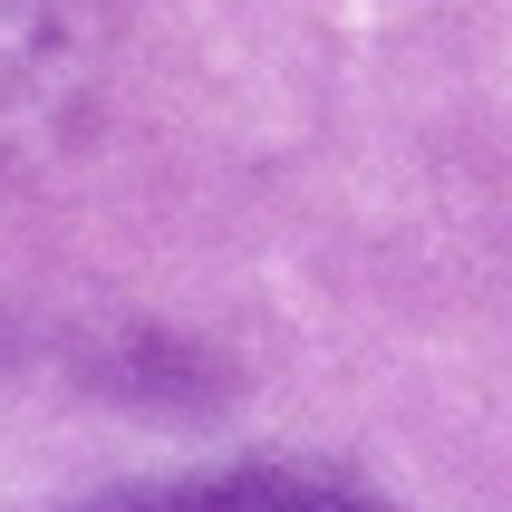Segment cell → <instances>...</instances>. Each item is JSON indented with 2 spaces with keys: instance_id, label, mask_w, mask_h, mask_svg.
Instances as JSON below:
<instances>
[{
  "instance_id": "6da1fadb",
  "label": "cell",
  "mask_w": 512,
  "mask_h": 512,
  "mask_svg": "<svg viewBox=\"0 0 512 512\" xmlns=\"http://www.w3.org/2000/svg\"><path fill=\"white\" fill-rule=\"evenodd\" d=\"M97 68H107L97 0H0V174L78 136Z\"/></svg>"
},
{
  "instance_id": "7a4b0ae2",
  "label": "cell",
  "mask_w": 512,
  "mask_h": 512,
  "mask_svg": "<svg viewBox=\"0 0 512 512\" xmlns=\"http://www.w3.org/2000/svg\"><path fill=\"white\" fill-rule=\"evenodd\" d=\"M87 512H387L358 484H329V474H290V464H252V474H223V484H145V493H107Z\"/></svg>"
}]
</instances>
